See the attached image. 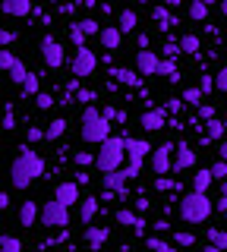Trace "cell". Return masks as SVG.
<instances>
[{"instance_id": "6da1fadb", "label": "cell", "mask_w": 227, "mask_h": 252, "mask_svg": "<svg viewBox=\"0 0 227 252\" xmlns=\"http://www.w3.org/2000/svg\"><path fill=\"white\" fill-rule=\"evenodd\" d=\"M41 173H44L41 155L32 152L29 145H19V155L13 158V164H10V183H13V189H29Z\"/></svg>"}, {"instance_id": "7a4b0ae2", "label": "cell", "mask_w": 227, "mask_h": 252, "mask_svg": "<svg viewBox=\"0 0 227 252\" xmlns=\"http://www.w3.org/2000/svg\"><path fill=\"white\" fill-rule=\"evenodd\" d=\"M211 199L205 192H195V189H190V192L180 199L177 211H180V220H186V224H205V220L211 218Z\"/></svg>"}, {"instance_id": "3957f363", "label": "cell", "mask_w": 227, "mask_h": 252, "mask_svg": "<svg viewBox=\"0 0 227 252\" xmlns=\"http://www.w3.org/2000/svg\"><path fill=\"white\" fill-rule=\"evenodd\" d=\"M82 139L89 145H101L111 139V120H104V114L92 104L82 110Z\"/></svg>"}, {"instance_id": "277c9868", "label": "cell", "mask_w": 227, "mask_h": 252, "mask_svg": "<svg viewBox=\"0 0 227 252\" xmlns=\"http://www.w3.org/2000/svg\"><path fill=\"white\" fill-rule=\"evenodd\" d=\"M123 158L127 155V136H111L107 142H101V152H98V170L101 173H111V170H120Z\"/></svg>"}, {"instance_id": "5b68a950", "label": "cell", "mask_w": 227, "mask_h": 252, "mask_svg": "<svg viewBox=\"0 0 227 252\" xmlns=\"http://www.w3.org/2000/svg\"><path fill=\"white\" fill-rule=\"evenodd\" d=\"M41 227H51V230H66L69 227V205L64 202H57V199H51V202H44L41 205Z\"/></svg>"}, {"instance_id": "8992f818", "label": "cell", "mask_w": 227, "mask_h": 252, "mask_svg": "<svg viewBox=\"0 0 227 252\" xmlns=\"http://www.w3.org/2000/svg\"><path fill=\"white\" fill-rule=\"evenodd\" d=\"M174 152H177L174 142H161V145L152 152V170L158 173V177H164V173L174 170Z\"/></svg>"}, {"instance_id": "52a82bcc", "label": "cell", "mask_w": 227, "mask_h": 252, "mask_svg": "<svg viewBox=\"0 0 227 252\" xmlns=\"http://www.w3.org/2000/svg\"><path fill=\"white\" fill-rule=\"evenodd\" d=\"M38 51H41V60H44V66H48V69H60V66H64V60H66L64 57V47L54 41L51 35H41Z\"/></svg>"}, {"instance_id": "ba28073f", "label": "cell", "mask_w": 227, "mask_h": 252, "mask_svg": "<svg viewBox=\"0 0 227 252\" xmlns=\"http://www.w3.org/2000/svg\"><path fill=\"white\" fill-rule=\"evenodd\" d=\"M69 69H73V76H79V79L92 76L98 69V54L89 51V47H79V51H76V57H73V63H69Z\"/></svg>"}, {"instance_id": "9c48e42d", "label": "cell", "mask_w": 227, "mask_h": 252, "mask_svg": "<svg viewBox=\"0 0 227 252\" xmlns=\"http://www.w3.org/2000/svg\"><path fill=\"white\" fill-rule=\"evenodd\" d=\"M139 126L145 132H161L167 126V107H148L142 117H139Z\"/></svg>"}, {"instance_id": "30bf717a", "label": "cell", "mask_w": 227, "mask_h": 252, "mask_svg": "<svg viewBox=\"0 0 227 252\" xmlns=\"http://www.w3.org/2000/svg\"><path fill=\"white\" fill-rule=\"evenodd\" d=\"M136 66H139V73L142 76H158V66H161V57L155 51H136Z\"/></svg>"}, {"instance_id": "8fae6325", "label": "cell", "mask_w": 227, "mask_h": 252, "mask_svg": "<svg viewBox=\"0 0 227 252\" xmlns=\"http://www.w3.org/2000/svg\"><path fill=\"white\" fill-rule=\"evenodd\" d=\"M190 167H195V152L190 148V142H180L177 155H174V170L183 173V170H190Z\"/></svg>"}, {"instance_id": "7c38bea8", "label": "cell", "mask_w": 227, "mask_h": 252, "mask_svg": "<svg viewBox=\"0 0 227 252\" xmlns=\"http://www.w3.org/2000/svg\"><path fill=\"white\" fill-rule=\"evenodd\" d=\"M54 199L64 202V205H79V183H69V180H64V183H57V189H54Z\"/></svg>"}, {"instance_id": "4fadbf2b", "label": "cell", "mask_w": 227, "mask_h": 252, "mask_svg": "<svg viewBox=\"0 0 227 252\" xmlns=\"http://www.w3.org/2000/svg\"><path fill=\"white\" fill-rule=\"evenodd\" d=\"M98 41H101L104 51H120V44H123L120 26H104V29H101V35H98Z\"/></svg>"}, {"instance_id": "5bb4252c", "label": "cell", "mask_w": 227, "mask_h": 252, "mask_svg": "<svg viewBox=\"0 0 227 252\" xmlns=\"http://www.w3.org/2000/svg\"><path fill=\"white\" fill-rule=\"evenodd\" d=\"M107 236H111V230H107V227H92V224H85V243H89V252H98V249L107 243Z\"/></svg>"}, {"instance_id": "9a60e30c", "label": "cell", "mask_w": 227, "mask_h": 252, "mask_svg": "<svg viewBox=\"0 0 227 252\" xmlns=\"http://www.w3.org/2000/svg\"><path fill=\"white\" fill-rule=\"evenodd\" d=\"M127 170H111L104 173V189H114L117 195H127Z\"/></svg>"}, {"instance_id": "2e32d148", "label": "cell", "mask_w": 227, "mask_h": 252, "mask_svg": "<svg viewBox=\"0 0 227 252\" xmlns=\"http://www.w3.org/2000/svg\"><path fill=\"white\" fill-rule=\"evenodd\" d=\"M38 218H41V211H38V202L29 199V202L19 205V224H22V227H35Z\"/></svg>"}, {"instance_id": "e0dca14e", "label": "cell", "mask_w": 227, "mask_h": 252, "mask_svg": "<svg viewBox=\"0 0 227 252\" xmlns=\"http://www.w3.org/2000/svg\"><path fill=\"white\" fill-rule=\"evenodd\" d=\"M3 13L6 16H32V0H3Z\"/></svg>"}, {"instance_id": "ac0fdd59", "label": "cell", "mask_w": 227, "mask_h": 252, "mask_svg": "<svg viewBox=\"0 0 227 252\" xmlns=\"http://www.w3.org/2000/svg\"><path fill=\"white\" fill-rule=\"evenodd\" d=\"M111 76L117 82L130 85V89H139V85H142V73H132V69H111Z\"/></svg>"}, {"instance_id": "d6986e66", "label": "cell", "mask_w": 227, "mask_h": 252, "mask_svg": "<svg viewBox=\"0 0 227 252\" xmlns=\"http://www.w3.org/2000/svg\"><path fill=\"white\" fill-rule=\"evenodd\" d=\"M98 202H101V199H95V195H89V199L79 202V218H82V224H92V218L98 215Z\"/></svg>"}, {"instance_id": "ffe728a7", "label": "cell", "mask_w": 227, "mask_h": 252, "mask_svg": "<svg viewBox=\"0 0 227 252\" xmlns=\"http://www.w3.org/2000/svg\"><path fill=\"white\" fill-rule=\"evenodd\" d=\"M117 22H120V32H123V35H130V32L139 29V13L136 10H120V19H117Z\"/></svg>"}, {"instance_id": "44dd1931", "label": "cell", "mask_w": 227, "mask_h": 252, "mask_svg": "<svg viewBox=\"0 0 227 252\" xmlns=\"http://www.w3.org/2000/svg\"><path fill=\"white\" fill-rule=\"evenodd\" d=\"M152 19L155 22H164L161 29H174L177 26V19L170 16V6H155V10H152Z\"/></svg>"}, {"instance_id": "7402d4cb", "label": "cell", "mask_w": 227, "mask_h": 252, "mask_svg": "<svg viewBox=\"0 0 227 252\" xmlns=\"http://www.w3.org/2000/svg\"><path fill=\"white\" fill-rule=\"evenodd\" d=\"M41 76L44 73H29L26 85H22V98H35V94H38V85H41Z\"/></svg>"}, {"instance_id": "603a6c76", "label": "cell", "mask_w": 227, "mask_h": 252, "mask_svg": "<svg viewBox=\"0 0 227 252\" xmlns=\"http://www.w3.org/2000/svg\"><path fill=\"white\" fill-rule=\"evenodd\" d=\"M6 76H10L13 82H16L19 89H22V85H26V79H29V69H26V63H22V60L16 57V63H13V69H10V73H6Z\"/></svg>"}, {"instance_id": "cb8c5ba5", "label": "cell", "mask_w": 227, "mask_h": 252, "mask_svg": "<svg viewBox=\"0 0 227 252\" xmlns=\"http://www.w3.org/2000/svg\"><path fill=\"white\" fill-rule=\"evenodd\" d=\"M114 224H120V227H136V224H139V215H132L130 208H120V211H114Z\"/></svg>"}, {"instance_id": "d4e9b609", "label": "cell", "mask_w": 227, "mask_h": 252, "mask_svg": "<svg viewBox=\"0 0 227 252\" xmlns=\"http://www.w3.org/2000/svg\"><path fill=\"white\" fill-rule=\"evenodd\" d=\"M180 47H183L186 54H199V47H202V38H199V35H193V32H186V35L180 38Z\"/></svg>"}, {"instance_id": "484cf974", "label": "cell", "mask_w": 227, "mask_h": 252, "mask_svg": "<svg viewBox=\"0 0 227 252\" xmlns=\"http://www.w3.org/2000/svg\"><path fill=\"white\" fill-rule=\"evenodd\" d=\"M211 180H215V177H211V170H195V177H193V189H195V192H205V189L211 186Z\"/></svg>"}, {"instance_id": "4316f807", "label": "cell", "mask_w": 227, "mask_h": 252, "mask_svg": "<svg viewBox=\"0 0 227 252\" xmlns=\"http://www.w3.org/2000/svg\"><path fill=\"white\" fill-rule=\"evenodd\" d=\"M0 252H22V240L13 233H3L0 236Z\"/></svg>"}, {"instance_id": "83f0119b", "label": "cell", "mask_w": 227, "mask_h": 252, "mask_svg": "<svg viewBox=\"0 0 227 252\" xmlns=\"http://www.w3.org/2000/svg\"><path fill=\"white\" fill-rule=\"evenodd\" d=\"M148 249L152 252H180L177 243H164L161 236H148Z\"/></svg>"}, {"instance_id": "f1b7e54d", "label": "cell", "mask_w": 227, "mask_h": 252, "mask_svg": "<svg viewBox=\"0 0 227 252\" xmlns=\"http://www.w3.org/2000/svg\"><path fill=\"white\" fill-rule=\"evenodd\" d=\"M205 129H208V136H211V139H224L227 123H224V120H218V117H211V120H205Z\"/></svg>"}, {"instance_id": "f546056e", "label": "cell", "mask_w": 227, "mask_h": 252, "mask_svg": "<svg viewBox=\"0 0 227 252\" xmlns=\"http://www.w3.org/2000/svg\"><path fill=\"white\" fill-rule=\"evenodd\" d=\"M202 98H205V92H202L199 85H190V89H183V101H186V104L202 107Z\"/></svg>"}, {"instance_id": "4dcf8cb0", "label": "cell", "mask_w": 227, "mask_h": 252, "mask_svg": "<svg viewBox=\"0 0 227 252\" xmlns=\"http://www.w3.org/2000/svg\"><path fill=\"white\" fill-rule=\"evenodd\" d=\"M208 16V3H202V0H190V19L202 22Z\"/></svg>"}, {"instance_id": "1f68e13d", "label": "cell", "mask_w": 227, "mask_h": 252, "mask_svg": "<svg viewBox=\"0 0 227 252\" xmlns=\"http://www.w3.org/2000/svg\"><path fill=\"white\" fill-rule=\"evenodd\" d=\"M64 132H66V120H64V117H57V120L48 123V139H60Z\"/></svg>"}, {"instance_id": "d6a6232c", "label": "cell", "mask_w": 227, "mask_h": 252, "mask_svg": "<svg viewBox=\"0 0 227 252\" xmlns=\"http://www.w3.org/2000/svg\"><path fill=\"white\" fill-rule=\"evenodd\" d=\"M208 243H211V246H218L221 252H227V233L224 230H215V227H211V230H208Z\"/></svg>"}, {"instance_id": "836d02e7", "label": "cell", "mask_w": 227, "mask_h": 252, "mask_svg": "<svg viewBox=\"0 0 227 252\" xmlns=\"http://www.w3.org/2000/svg\"><path fill=\"white\" fill-rule=\"evenodd\" d=\"M174 243L177 246H195V236L193 230H174Z\"/></svg>"}, {"instance_id": "e575fe53", "label": "cell", "mask_w": 227, "mask_h": 252, "mask_svg": "<svg viewBox=\"0 0 227 252\" xmlns=\"http://www.w3.org/2000/svg\"><path fill=\"white\" fill-rule=\"evenodd\" d=\"M208 170H211V177H215V180H227V161H224V158H218Z\"/></svg>"}, {"instance_id": "d590c367", "label": "cell", "mask_w": 227, "mask_h": 252, "mask_svg": "<svg viewBox=\"0 0 227 252\" xmlns=\"http://www.w3.org/2000/svg\"><path fill=\"white\" fill-rule=\"evenodd\" d=\"M69 38H73L76 51H79V47H85V32H82V26H79V22H76V26L69 29Z\"/></svg>"}, {"instance_id": "8d00e7d4", "label": "cell", "mask_w": 227, "mask_h": 252, "mask_svg": "<svg viewBox=\"0 0 227 252\" xmlns=\"http://www.w3.org/2000/svg\"><path fill=\"white\" fill-rule=\"evenodd\" d=\"M79 26H82V32H85V38H92V35H101V29H104V26H98L95 19H82Z\"/></svg>"}, {"instance_id": "74e56055", "label": "cell", "mask_w": 227, "mask_h": 252, "mask_svg": "<svg viewBox=\"0 0 227 252\" xmlns=\"http://www.w3.org/2000/svg\"><path fill=\"white\" fill-rule=\"evenodd\" d=\"M35 104H38V110H48V107H54V94H48V92H38V94H35Z\"/></svg>"}, {"instance_id": "f35d334b", "label": "cell", "mask_w": 227, "mask_h": 252, "mask_svg": "<svg viewBox=\"0 0 227 252\" xmlns=\"http://www.w3.org/2000/svg\"><path fill=\"white\" fill-rule=\"evenodd\" d=\"M13 63H16L13 51H0V69H3V73H10V69H13Z\"/></svg>"}, {"instance_id": "ab89813d", "label": "cell", "mask_w": 227, "mask_h": 252, "mask_svg": "<svg viewBox=\"0 0 227 252\" xmlns=\"http://www.w3.org/2000/svg\"><path fill=\"white\" fill-rule=\"evenodd\" d=\"M41 139H48V129H38V126H32V129L26 132V142L32 145V142H41Z\"/></svg>"}, {"instance_id": "60d3db41", "label": "cell", "mask_w": 227, "mask_h": 252, "mask_svg": "<svg viewBox=\"0 0 227 252\" xmlns=\"http://www.w3.org/2000/svg\"><path fill=\"white\" fill-rule=\"evenodd\" d=\"M155 189H158V192H167V189H177V183H174V180H167V173H164V177L155 180Z\"/></svg>"}, {"instance_id": "b9f144b4", "label": "cell", "mask_w": 227, "mask_h": 252, "mask_svg": "<svg viewBox=\"0 0 227 252\" xmlns=\"http://www.w3.org/2000/svg\"><path fill=\"white\" fill-rule=\"evenodd\" d=\"M76 101H79V104H85V107H89L92 101H95V92H92V89H79V92H76Z\"/></svg>"}, {"instance_id": "7bdbcfd3", "label": "cell", "mask_w": 227, "mask_h": 252, "mask_svg": "<svg viewBox=\"0 0 227 252\" xmlns=\"http://www.w3.org/2000/svg\"><path fill=\"white\" fill-rule=\"evenodd\" d=\"M215 89H218V92H227V66L215 73Z\"/></svg>"}, {"instance_id": "ee69618b", "label": "cell", "mask_w": 227, "mask_h": 252, "mask_svg": "<svg viewBox=\"0 0 227 252\" xmlns=\"http://www.w3.org/2000/svg\"><path fill=\"white\" fill-rule=\"evenodd\" d=\"M199 89L205 92V94H211V92H218V89H215V76H202V79H199Z\"/></svg>"}, {"instance_id": "f6af8a7d", "label": "cell", "mask_w": 227, "mask_h": 252, "mask_svg": "<svg viewBox=\"0 0 227 252\" xmlns=\"http://www.w3.org/2000/svg\"><path fill=\"white\" fill-rule=\"evenodd\" d=\"M92 161H98V155H92V152H79V155H76V164H79V167H89Z\"/></svg>"}, {"instance_id": "bcb514c9", "label": "cell", "mask_w": 227, "mask_h": 252, "mask_svg": "<svg viewBox=\"0 0 227 252\" xmlns=\"http://www.w3.org/2000/svg\"><path fill=\"white\" fill-rule=\"evenodd\" d=\"M161 51H164V57H177V54L183 51V47H180L177 41H164V47H161Z\"/></svg>"}, {"instance_id": "7dc6e473", "label": "cell", "mask_w": 227, "mask_h": 252, "mask_svg": "<svg viewBox=\"0 0 227 252\" xmlns=\"http://www.w3.org/2000/svg\"><path fill=\"white\" fill-rule=\"evenodd\" d=\"M0 41H3V47H10L13 41H16V32H10V29H3V32H0Z\"/></svg>"}, {"instance_id": "c3c4849f", "label": "cell", "mask_w": 227, "mask_h": 252, "mask_svg": "<svg viewBox=\"0 0 227 252\" xmlns=\"http://www.w3.org/2000/svg\"><path fill=\"white\" fill-rule=\"evenodd\" d=\"M164 107H167V114H180V110H183V98H174V101H167V104H164Z\"/></svg>"}, {"instance_id": "681fc988", "label": "cell", "mask_w": 227, "mask_h": 252, "mask_svg": "<svg viewBox=\"0 0 227 252\" xmlns=\"http://www.w3.org/2000/svg\"><path fill=\"white\" fill-rule=\"evenodd\" d=\"M211 117H215V107H211V104H202L199 107V120H211Z\"/></svg>"}, {"instance_id": "f907efd6", "label": "cell", "mask_w": 227, "mask_h": 252, "mask_svg": "<svg viewBox=\"0 0 227 252\" xmlns=\"http://www.w3.org/2000/svg\"><path fill=\"white\" fill-rule=\"evenodd\" d=\"M3 129H16V120H13V107H6V117H3Z\"/></svg>"}, {"instance_id": "816d5d0a", "label": "cell", "mask_w": 227, "mask_h": 252, "mask_svg": "<svg viewBox=\"0 0 227 252\" xmlns=\"http://www.w3.org/2000/svg\"><path fill=\"white\" fill-rule=\"evenodd\" d=\"M152 227H155V230H158V233H167V230H170V224H167V220H164V218H161V220H155Z\"/></svg>"}, {"instance_id": "f5cc1de1", "label": "cell", "mask_w": 227, "mask_h": 252, "mask_svg": "<svg viewBox=\"0 0 227 252\" xmlns=\"http://www.w3.org/2000/svg\"><path fill=\"white\" fill-rule=\"evenodd\" d=\"M218 158H224V161H227V139H221V145H218Z\"/></svg>"}, {"instance_id": "db71d44e", "label": "cell", "mask_w": 227, "mask_h": 252, "mask_svg": "<svg viewBox=\"0 0 227 252\" xmlns=\"http://www.w3.org/2000/svg\"><path fill=\"white\" fill-rule=\"evenodd\" d=\"M215 208H218V211H227V195H221V199L215 202Z\"/></svg>"}, {"instance_id": "11a10c76", "label": "cell", "mask_w": 227, "mask_h": 252, "mask_svg": "<svg viewBox=\"0 0 227 252\" xmlns=\"http://www.w3.org/2000/svg\"><path fill=\"white\" fill-rule=\"evenodd\" d=\"M148 205H152L148 199H136V208H139V211H148Z\"/></svg>"}, {"instance_id": "9f6ffc18", "label": "cell", "mask_w": 227, "mask_h": 252, "mask_svg": "<svg viewBox=\"0 0 227 252\" xmlns=\"http://www.w3.org/2000/svg\"><path fill=\"white\" fill-rule=\"evenodd\" d=\"M199 252H221V249H218V246H211V243H208V246H205V249H199Z\"/></svg>"}, {"instance_id": "6f0895ef", "label": "cell", "mask_w": 227, "mask_h": 252, "mask_svg": "<svg viewBox=\"0 0 227 252\" xmlns=\"http://www.w3.org/2000/svg\"><path fill=\"white\" fill-rule=\"evenodd\" d=\"M164 6H180V0H164Z\"/></svg>"}, {"instance_id": "680465c9", "label": "cell", "mask_w": 227, "mask_h": 252, "mask_svg": "<svg viewBox=\"0 0 227 252\" xmlns=\"http://www.w3.org/2000/svg\"><path fill=\"white\" fill-rule=\"evenodd\" d=\"M221 195H227V180H221Z\"/></svg>"}, {"instance_id": "91938a15", "label": "cell", "mask_w": 227, "mask_h": 252, "mask_svg": "<svg viewBox=\"0 0 227 252\" xmlns=\"http://www.w3.org/2000/svg\"><path fill=\"white\" fill-rule=\"evenodd\" d=\"M98 3V0H82V6H95Z\"/></svg>"}, {"instance_id": "94428289", "label": "cell", "mask_w": 227, "mask_h": 252, "mask_svg": "<svg viewBox=\"0 0 227 252\" xmlns=\"http://www.w3.org/2000/svg\"><path fill=\"white\" fill-rule=\"evenodd\" d=\"M221 13H224V16H227V0H221Z\"/></svg>"}, {"instance_id": "6125c7cd", "label": "cell", "mask_w": 227, "mask_h": 252, "mask_svg": "<svg viewBox=\"0 0 227 252\" xmlns=\"http://www.w3.org/2000/svg\"><path fill=\"white\" fill-rule=\"evenodd\" d=\"M202 3H208V6H211V3H218V0H202Z\"/></svg>"}, {"instance_id": "be15d7a7", "label": "cell", "mask_w": 227, "mask_h": 252, "mask_svg": "<svg viewBox=\"0 0 227 252\" xmlns=\"http://www.w3.org/2000/svg\"><path fill=\"white\" fill-rule=\"evenodd\" d=\"M139 3H148V0H139Z\"/></svg>"}]
</instances>
